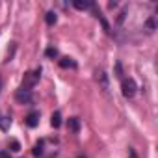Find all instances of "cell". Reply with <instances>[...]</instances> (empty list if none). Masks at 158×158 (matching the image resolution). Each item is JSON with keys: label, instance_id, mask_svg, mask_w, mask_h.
Returning a JSON list of instances; mask_svg holds the SVG:
<instances>
[{"label": "cell", "instance_id": "1", "mask_svg": "<svg viewBox=\"0 0 158 158\" xmlns=\"http://www.w3.org/2000/svg\"><path fill=\"white\" fill-rule=\"evenodd\" d=\"M39 76H41V69H35V71H28V73L23 76V84H21V89H24V91H32V88H35V84L39 82Z\"/></svg>", "mask_w": 158, "mask_h": 158}, {"label": "cell", "instance_id": "2", "mask_svg": "<svg viewBox=\"0 0 158 158\" xmlns=\"http://www.w3.org/2000/svg\"><path fill=\"white\" fill-rule=\"evenodd\" d=\"M136 89H138V86H136L134 78H123V82H121V93H123V97L132 99L136 95Z\"/></svg>", "mask_w": 158, "mask_h": 158}, {"label": "cell", "instance_id": "3", "mask_svg": "<svg viewBox=\"0 0 158 158\" xmlns=\"http://www.w3.org/2000/svg\"><path fill=\"white\" fill-rule=\"evenodd\" d=\"M32 91H24V89H19L17 93H15V101L19 102V104H30L32 102Z\"/></svg>", "mask_w": 158, "mask_h": 158}, {"label": "cell", "instance_id": "4", "mask_svg": "<svg viewBox=\"0 0 158 158\" xmlns=\"http://www.w3.org/2000/svg\"><path fill=\"white\" fill-rule=\"evenodd\" d=\"M24 121H26V125H28L30 128H35V127L39 125V112H30Z\"/></svg>", "mask_w": 158, "mask_h": 158}, {"label": "cell", "instance_id": "5", "mask_svg": "<svg viewBox=\"0 0 158 158\" xmlns=\"http://www.w3.org/2000/svg\"><path fill=\"white\" fill-rule=\"evenodd\" d=\"M67 127H69V130L71 132H80V119L78 117H69V121H67Z\"/></svg>", "mask_w": 158, "mask_h": 158}, {"label": "cell", "instance_id": "6", "mask_svg": "<svg viewBox=\"0 0 158 158\" xmlns=\"http://www.w3.org/2000/svg\"><path fill=\"white\" fill-rule=\"evenodd\" d=\"M73 6L76 8V10H89L91 6H93V2H89V0H73Z\"/></svg>", "mask_w": 158, "mask_h": 158}, {"label": "cell", "instance_id": "7", "mask_svg": "<svg viewBox=\"0 0 158 158\" xmlns=\"http://www.w3.org/2000/svg\"><path fill=\"white\" fill-rule=\"evenodd\" d=\"M60 67H63V69H76V61H74L73 58L65 56V58L60 60Z\"/></svg>", "mask_w": 158, "mask_h": 158}, {"label": "cell", "instance_id": "8", "mask_svg": "<svg viewBox=\"0 0 158 158\" xmlns=\"http://www.w3.org/2000/svg\"><path fill=\"white\" fill-rule=\"evenodd\" d=\"M97 80L101 82L102 89H108V76H106V73H104V71H99V73H97Z\"/></svg>", "mask_w": 158, "mask_h": 158}, {"label": "cell", "instance_id": "9", "mask_svg": "<svg viewBox=\"0 0 158 158\" xmlns=\"http://www.w3.org/2000/svg\"><path fill=\"white\" fill-rule=\"evenodd\" d=\"M50 125H52L54 128H60V125H61V114H60V112H54V114H52Z\"/></svg>", "mask_w": 158, "mask_h": 158}, {"label": "cell", "instance_id": "10", "mask_svg": "<svg viewBox=\"0 0 158 158\" xmlns=\"http://www.w3.org/2000/svg\"><path fill=\"white\" fill-rule=\"evenodd\" d=\"M45 21H47V24H50V26H52V24H56L58 15H56L54 11H48V13H47V17H45Z\"/></svg>", "mask_w": 158, "mask_h": 158}, {"label": "cell", "instance_id": "11", "mask_svg": "<svg viewBox=\"0 0 158 158\" xmlns=\"http://www.w3.org/2000/svg\"><path fill=\"white\" fill-rule=\"evenodd\" d=\"M145 28H147V32H154V30H156V19L151 17V19L145 23Z\"/></svg>", "mask_w": 158, "mask_h": 158}, {"label": "cell", "instance_id": "12", "mask_svg": "<svg viewBox=\"0 0 158 158\" xmlns=\"http://www.w3.org/2000/svg\"><path fill=\"white\" fill-rule=\"evenodd\" d=\"M11 125V117H0V128L2 130H8Z\"/></svg>", "mask_w": 158, "mask_h": 158}, {"label": "cell", "instance_id": "13", "mask_svg": "<svg viewBox=\"0 0 158 158\" xmlns=\"http://www.w3.org/2000/svg\"><path fill=\"white\" fill-rule=\"evenodd\" d=\"M41 152H43V141H39V143L34 147V154H35V156H39Z\"/></svg>", "mask_w": 158, "mask_h": 158}, {"label": "cell", "instance_id": "14", "mask_svg": "<svg viewBox=\"0 0 158 158\" xmlns=\"http://www.w3.org/2000/svg\"><path fill=\"white\" fill-rule=\"evenodd\" d=\"M47 56L48 58H56L58 56V50L56 48H47Z\"/></svg>", "mask_w": 158, "mask_h": 158}, {"label": "cell", "instance_id": "15", "mask_svg": "<svg viewBox=\"0 0 158 158\" xmlns=\"http://www.w3.org/2000/svg\"><path fill=\"white\" fill-rule=\"evenodd\" d=\"M115 76L121 78L123 76V71H121V63H115Z\"/></svg>", "mask_w": 158, "mask_h": 158}, {"label": "cell", "instance_id": "16", "mask_svg": "<svg viewBox=\"0 0 158 158\" xmlns=\"http://www.w3.org/2000/svg\"><path fill=\"white\" fill-rule=\"evenodd\" d=\"M11 151H21V145H19V141H11Z\"/></svg>", "mask_w": 158, "mask_h": 158}, {"label": "cell", "instance_id": "17", "mask_svg": "<svg viewBox=\"0 0 158 158\" xmlns=\"http://www.w3.org/2000/svg\"><path fill=\"white\" fill-rule=\"evenodd\" d=\"M130 158H136V152L134 151H130Z\"/></svg>", "mask_w": 158, "mask_h": 158}, {"label": "cell", "instance_id": "18", "mask_svg": "<svg viewBox=\"0 0 158 158\" xmlns=\"http://www.w3.org/2000/svg\"><path fill=\"white\" fill-rule=\"evenodd\" d=\"M6 156H8L6 152H0V158H6Z\"/></svg>", "mask_w": 158, "mask_h": 158}, {"label": "cell", "instance_id": "19", "mask_svg": "<svg viewBox=\"0 0 158 158\" xmlns=\"http://www.w3.org/2000/svg\"><path fill=\"white\" fill-rule=\"evenodd\" d=\"M0 89H2V80H0Z\"/></svg>", "mask_w": 158, "mask_h": 158}, {"label": "cell", "instance_id": "20", "mask_svg": "<svg viewBox=\"0 0 158 158\" xmlns=\"http://www.w3.org/2000/svg\"><path fill=\"white\" fill-rule=\"evenodd\" d=\"M80 158H84V156H80Z\"/></svg>", "mask_w": 158, "mask_h": 158}]
</instances>
